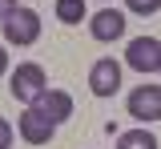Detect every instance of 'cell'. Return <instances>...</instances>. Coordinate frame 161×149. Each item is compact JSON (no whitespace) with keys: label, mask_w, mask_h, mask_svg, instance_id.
I'll return each instance as SVG.
<instances>
[{"label":"cell","mask_w":161,"mask_h":149,"mask_svg":"<svg viewBox=\"0 0 161 149\" xmlns=\"http://www.w3.org/2000/svg\"><path fill=\"white\" fill-rule=\"evenodd\" d=\"M8 93H12V97H16L24 109H28V105H36L40 97L48 93V77H44V64H36V61L16 64V73L8 77Z\"/></svg>","instance_id":"1"},{"label":"cell","mask_w":161,"mask_h":149,"mask_svg":"<svg viewBox=\"0 0 161 149\" xmlns=\"http://www.w3.org/2000/svg\"><path fill=\"white\" fill-rule=\"evenodd\" d=\"M0 24H4V41L16 44V48H28V44L40 41V16L32 8H16V12H8Z\"/></svg>","instance_id":"2"},{"label":"cell","mask_w":161,"mask_h":149,"mask_svg":"<svg viewBox=\"0 0 161 149\" xmlns=\"http://www.w3.org/2000/svg\"><path fill=\"white\" fill-rule=\"evenodd\" d=\"M125 64L137 69L141 77L161 73V41H157V36H133L129 48H125Z\"/></svg>","instance_id":"3"},{"label":"cell","mask_w":161,"mask_h":149,"mask_svg":"<svg viewBox=\"0 0 161 149\" xmlns=\"http://www.w3.org/2000/svg\"><path fill=\"white\" fill-rule=\"evenodd\" d=\"M125 109H129V117L141 121V125L161 121V85H137L133 93H129Z\"/></svg>","instance_id":"4"},{"label":"cell","mask_w":161,"mask_h":149,"mask_svg":"<svg viewBox=\"0 0 161 149\" xmlns=\"http://www.w3.org/2000/svg\"><path fill=\"white\" fill-rule=\"evenodd\" d=\"M16 133L28 141V145H48V141L57 137V125H53V121H48L40 109L28 105L24 113H20V121H16Z\"/></svg>","instance_id":"5"},{"label":"cell","mask_w":161,"mask_h":149,"mask_svg":"<svg viewBox=\"0 0 161 149\" xmlns=\"http://www.w3.org/2000/svg\"><path fill=\"white\" fill-rule=\"evenodd\" d=\"M89 89H93V97H113L121 89V64L113 57H101L93 69H89Z\"/></svg>","instance_id":"6"},{"label":"cell","mask_w":161,"mask_h":149,"mask_svg":"<svg viewBox=\"0 0 161 149\" xmlns=\"http://www.w3.org/2000/svg\"><path fill=\"white\" fill-rule=\"evenodd\" d=\"M125 12H117V8H101L97 16L89 20V32H93V41H117V36H125Z\"/></svg>","instance_id":"7"},{"label":"cell","mask_w":161,"mask_h":149,"mask_svg":"<svg viewBox=\"0 0 161 149\" xmlns=\"http://www.w3.org/2000/svg\"><path fill=\"white\" fill-rule=\"evenodd\" d=\"M32 109H40V113H44L53 125H64V121L73 117V97H69L64 89H48V93H44V97H40Z\"/></svg>","instance_id":"8"},{"label":"cell","mask_w":161,"mask_h":149,"mask_svg":"<svg viewBox=\"0 0 161 149\" xmlns=\"http://www.w3.org/2000/svg\"><path fill=\"white\" fill-rule=\"evenodd\" d=\"M117 149H157V137L149 133V129H125V133H117Z\"/></svg>","instance_id":"9"},{"label":"cell","mask_w":161,"mask_h":149,"mask_svg":"<svg viewBox=\"0 0 161 149\" xmlns=\"http://www.w3.org/2000/svg\"><path fill=\"white\" fill-rule=\"evenodd\" d=\"M57 20L60 24H80L85 20V0H57Z\"/></svg>","instance_id":"10"},{"label":"cell","mask_w":161,"mask_h":149,"mask_svg":"<svg viewBox=\"0 0 161 149\" xmlns=\"http://www.w3.org/2000/svg\"><path fill=\"white\" fill-rule=\"evenodd\" d=\"M129 4V12H137V16H153L161 8V0H125Z\"/></svg>","instance_id":"11"},{"label":"cell","mask_w":161,"mask_h":149,"mask_svg":"<svg viewBox=\"0 0 161 149\" xmlns=\"http://www.w3.org/2000/svg\"><path fill=\"white\" fill-rule=\"evenodd\" d=\"M8 145H12V125L0 117V149H8Z\"/></svg>","instance_id":"12"},{"label":"cell","mask_w":161,"mask_h":149,"mask_svg":"<svg viewBox=\"0 0 161 149\" xmlns=\"http://www.w3.org/2000/svg\"><path fill=\"white\" fill-rule=\"evenodd\" d=\"M8 12H16V0H0V20H4Z\"/></svg>","instance_id":"13"},{"label":"cell","mask_w":161,"mask_h":149,"mask_svg":"<svg viewBox=\"0 0 161 149\" xmlns=\"http://www.w3.org/2000/svg\"><path fill=\"white\" fill-rule=\"evenodd\" d=\"M8 73V52H4V44H0V77Z\"/></svg>","instance_id":"14"}]
</instances>
